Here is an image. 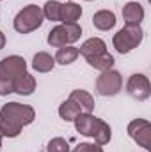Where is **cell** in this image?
I'll list each match as a JSON object with an SVG mask.
<instances>
[{
    "instance_id": "cell-19",
    "label": "cell",
    "mask_w": 151,
    "mask_h": 152,
    "mask_svg": "<svg viewBox=\"0 0 151 152\" xmlns=\"http://www.w3.org/2000/svg\"><path fill=\"white\" fill-rule=\"evenodd\" d=\"M59 14H61V2H57V0H48V2L44 4L43 16H46V18L52 20V21H59Z\"/></svg>"
},
{
    "instance_id": "cell-9",
    "label": "cell",
    "mask_w": 151,
    "mask_h": 152,
    "mask_svg": "<svg viewBox=\"0 0 151 152\" xmlns=\"http://www.w3.org/2000/svg\"><path fill=\"white\" fill-rule=\"evenodd\" d=\"M128 134L133 142H137L142 149H151V124L144 118L132 120L128 124Z\"/></svg>"
},
{
    "instance_id": "cell-23",
    "label": "cell",
    "mask_w": 151,
    "mask_h": 152,
    "mask_svg": "<svg viewBox=\"0 0 151 152\" xmlns=\"http://www.w3.org/2000/svg\"><path fill=\"white\" fill-rule=\"evenodd\" d=\"M2 136H4V134H2V129H0V147H2Z\"/></svg>"
},
{
    "instance_id": "cell-3",
    "label": "cell",
    "mask_w": 151,
    "mask_h": 152,
    "mask_svg": "<svg viewBox=\"0 0 151 152\" xmlns=\"http://www.w3.org/2000/svg\"><path fill=\"white\" fill-rule=\"evenodd\" d=\"M76 131L84 136L94 138L96 145H105L110 142V126L91 113H80L75 117Z\"/></svg>"
},
{
    "instance_id": "cell-4",
    "label": "cell",
    "mask_w": 151,
    "mask_h": 152,
    "mask_svg": "<svg viewBox=\"0 0 151 152\" xmlns=\"http://www.w3.org/2000/svg\"><path fill=\"white\" fill-rule=\"evenodd\" d=\"M27 73V62L18 57L11 55L0 62V96H7L14 92V83L21 75Z\"/></svg>"
},
{
    "instance_id": "cell-21",
    "label": "cell",
    "mask_w": 151,
    "mask_h": 152,
    "mask_svg": "<svg viewBox=\"0 0 151 152\" xmlns=\"http://www.w3.org/2000/svg\"><path fill=\"white\" fill-rule=\"evenodd\" d=\"M73 152H103L100 145H91V143H80L76 145Z\"/></svg>"
},
{
    "instance_id": "cell-20",
    "label": "cell",
    "mask_w": 151,
    "mask_h": 152,
    "mask_svg": "<svg viewBox=\"0 0 151 152\" xmlns=\"http://www.w3.org/2000/svg\"><path fill=\"white\" fill-rule=\"evenodd\" d=\"M48 152H70V145L64 138H53L48 143Z\"/></svg>"
},
{
    "instance_id": "cell-7",
    "label": "cell",
    "mask_w": 151,
    "mask_h": 152,
    "mask_svg": "<svg viewBox=\"0 0 151 152\" xmlns=\"http://www.w3.org/2000/svg\"><path fill=\"white\" fill-rule=\"evenodd\" d=\"M82 36V28L76 23H62L55 28L50 30L48 34V44L53 48H62V46H70L71 42L78 41Z\"/></svg>"
},
{
    "instance_id": "cell-5",
    "label": "cell",
    "mask_w": 151,
    "mask_h": 152,
    "mask_svg": "<svg viewBox=\"0 0 151 152\" xmlns=\"http://www.w3.org/2000/svg\"><path fill=\"white\" fill-rule=\"evenodd\" d=\"M43 9H39L38 5H27L23 7L16 18H14V30L20 32V34H30L32 30L39 28L43 25Z\"/></svg>"
},
{
    "instance_id": "cell-12",
    "label": "cell",
    "mask_w": 151,
    "mask_h": 152,
    "mask_svg": "<svg viewBox=\"0 0 151 152\" xmlns=\"http://www.w3.org/2000/svg\"><path fill=\"white\" fill-rule=\"evenodd\" d=\"M70 99L80 108L82 113H91V112L94 110V99H93V96H91L89 92H85V90H80V88L73 90V92L70 94Z\"/></svg>"
},
{
    "instance_id": "cell-22",
    "label": "cell",
    "mask_w": 151,
    "mask_h": 152,
    "mask_svg": "<svg viewBox=\"0 0 151 152\" xmlns=\"http://www.w3.org/2000/svg\"><path fill=\"white\" fill-rule=\"evenodd\" d=\"M4 46H5V36H4V34L0 32V50H2Z\"/></svg>"
},
{
    "instance_id": "cell-14",
    "label": "cell",
    "mask_w": 151,
    "mask_h": 152,
    "mask_svg": "<svg viewBox=\"0 0 151 152\" xmlns=\"http://www.w3.org/2000/svg\"><path fill=\"white\" fill-rule=\"evenodd\" d=\"M93 23L98 30H110L114 25H115V16H114L112 11H98L94 16H93Z\"/></svg>"
},
{
    "instance_id": "cell-16",
    "label": "cell",
    "mask_w": 151,
    "mask_h": 152,
    "mask_svg": "<svg viewBox=\"0 0 151 152\" xmlns=\"http://www.w3.org/2000/svg\"><path fill=\"white\" fill-rule=\"evenodd\" d=\"M55 66V58L44 51H39L34 55V60H32V67L38 71V73H48L52 71Z\"/></svg>"
},
{
    "instance_id": "cell-15",
    "label": "cell",
    "mask_w": 151,
    "mask_h": 152,
    "mask_svg": "<svg viewBox=\"0 0 151 152\" xmlns=\"http://www.w3.org/2000/svg\"><path fill=\"white\" fill-rule=\"evenodd\" d=\"M34 90H36V78L29 73L21 75L14 83V92H18L20 96H30Z\"/></svg>"
},
{
    "instance_id": "cell-10",
    "label": "cell",
    "mask_w": 151,
    "mask_h": 152,
    "mask_svg": "<svg viewBox=\"0 0 151 152\" xmlns=\"http://www.w3.org/2000/svg\"><path fill=\"white\" fill-rule=\"evenodd\" d=\"M126 90H128V94L133 99L144 101V99L150 97V94H151L150 80L144 75H132L130 80H128V83H126Z\"/></svg>"
},
{
    "instance_id": "cell-17",
    "label": "cell",
    "mask_w": 151,
    "mask_h": 152,
    "mask_svg": "<svg viewBox=\"0 0 151 152\" xmlns=\"http://www.w3.org/2000/svg\"><path fill=\"white\" fill-rule=\"evenodd\" d=\"M78 55H80L78 53V48H75V46H62V48L57 50L55 62H59L62 66H70V64H73L76 60Z\"/></svg>"
},
{
    "instance_id": "cell-1",
    "label": "cell",
    "mask_w": 151,
    "mask_h": 152,
    "mask_svg": "<svg viewBox=\"0 0 151 152\" xmlns=\"http://www.w3.org/2000/svg\"><path fill=\"white\" fill-rule=\"evenodd\" d=\"M36 118V112L29 104L20 103H7L0 110V129L4 136L14 138L21 133L23 126L32 124Z\"/></svg>"
},
{
    "instance_id": "cell-18",
    "label": "cell",
    "mask_w": 151,
    "mask_h": 152,
    "mask_svg": "<svg viewBox=\"0 0 151 152\" xmlns=\"http://www.w3.org/2000/svg\"><path fill=\"white\" fill-rule=\"evenodd\" d=\"M80 108L76 106L75 103L68 97V101H64L62 104H61V108H59V115H61V118L62 120H66V122H70V120H75L76 115H80Z\"/></svg>"
},
{
    "instance_id": "cell-8",
    "label": "cell",
    "mask_w": 151,
    "mask_h": 152,
    "mask_svg": "<svg viewBox=\"0 0 151 152\" xmlns=\"http://www.w3.org/2000/svg\"><path fill=\"white\" fill-rule=\"evenodd\" d=\"M123 87V78L117 71L112 69H107V71H101V75L98 76L96 80V92L100 96H115Z\"/></svg>"
},
{
    "instance_id": "cell-2",
    "label": "cell",
    "mask_w": 151,
    "mask_h": 152,
    "mask_svg": "<svg viewBox=\"0 0 151 152\" xmlns=\"http://www.w3.org/2000/svg\"><path fill=\"white\" fill-rule=\"evenodd\" d=\"M78 53L87 60L89 66H93V67L98 69V71L112 69V66H114V57L107 51V44H105L100 37L87 39V41L80 46Z\"/></svg>"
},
{
    "instance_id": "cell-11",
    "label": "cell",
    "mask_w": 151,
    "mask_h": 152,
    "mask_svg": "<svg viewBox=\"0 0 151 152\" xmlns=\"http://www.w3.org/2000/svg\"><path fill=\"white\" fill-rule=\"evenodd\" d=\"M123 18L126 25H141L144 20V7L139 2H128L123 7Z\"/></svg>"
},
{
    "instance_id": "cell-13",
    "label": "cell",
    "mask_w": 151,
    "mask_h": 152,
    "mask_svg": "<svg viewBox=\"0 0 151 152\" xmlns=\"http://www.w3.org/2000/svg\"><path fill=\"white\" fill-rule=\"evenodd\" d=\"M80 16H82V7L78 4H73V2L61 4L59 21H62V23H76V20Z\"/></svg>"
},
{
    "instance_id": "cell-6",
    "label": "cell",
    "mask_w": 151,
    "mask_h": 152,
    "mask_svg": "<svg viewBox=\"0 0 151 152\" xmlns=\"http://www.w3.org/2000/svg\"><path fill=\"white\" fill-rule=\"evenodd\" d=\"M142 37H144V32L141 25H124L121 30H117L112 42L119 53H128L141 44Z\"/></svg>"
}]
</instances>
